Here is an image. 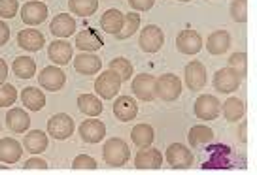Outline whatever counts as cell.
I'll list each match as a JSON object with an SVG mask.
<instances>
[{
	"label": "cell",
	"instance_id": "4",
	"mask_svg": "<svg viewBox=\"0 0 257 175\" xmlns=\"http://www.w3.org/2000/svg\"><path fill=\"white\" fill-rule=\"evenodd\" d=\"M165 44V34L159 26L155 24H148L142 28L140 36H138V48L142 49L144 53H157Z\"/></svg>",
	"mask_w": 257,
	"mask_h": 175
},
{
	"label": "cell",
	"instance_id": "16",
	"mask_svg": "<svg viewBox=\"0 0 257 175\" xmlns=\"http://www.w3.org/2000/svg\"><path fill=\"white\" fill-rule=\"evenodd\" d=\"M161 166H163V154L159 149L144 147L135 156V168L138 170H159Z\"/></svg>",
	"mask_w": 257,
	"mask_h": 175
},
{
	"label": "cell",
	"instance_id": "23",
	"mask_svg": "<svg viewBox=\"0 0 257 175\" xmlns=\"http://www.w3.org/2000/svg\"><path fill=\"white\" fill-rule=\"evenodd\" d=\"M49 138L46 136V132L42 130H31L29 134L23 138V147L32 154H40L48 149Z\"/></svg>",
	"mask_w": 257,
	"mask_h": 175
},
{
	"label": "cell",
	"instance_id": "20",
	"mask_svg": "<svg viewBox=\"0 0 257 175\" xmlns=\"http://www.w3.org/2000/svg\"><path fill=\"white\" fill-rule=\"evenodd\" d=\"M100 68H102V60L91 53H81L74 60V70L81 76H95L100 72Z\"/></svg>",
	"mask_w": 257,
	"mask_h": 175
},
{
	"label": "cell",
	"instance_id": "5",
	"mask_svg": "<svg viewBox=\"0 0 257 175\" xmlns=\"http://www.w3.org/2000/svg\"><path fill=\"white\" fill-rule=\"evenodd\" d=\"M121 83L117 74H113L112 70H106L104 74H100L95 81V92L102 96L104 100H112L117 96V92L121 90Z\"/></svg>",
	"mask_w": 257,
	"mask_h": 175
},
{
	"label": "cell",
	"instance_id": "47",
	"mask_svg": "<svg viewBox=\"0 0 257 175\" xmlns=\"http://www.w3.org/2000/svg\"><path fill=\"white\" fill-rule=\"evenodd\" d=\"M180 2H191V0H180Z\"/></svg>",
	"mask_w": 257,
	"mask_h": 175
},
{
	"label": "cell",
	"instance_id": "24",
	"mask_svg": "<svg viewBox=\"0 0 257 175\" xmlns=\"http://www.w3.org/2000/svg\"><path fill=\"white\" fill-rule=\"evenodd\" d=\"M100 26H102L104 32L115 36L125 26V16L121 14L119 10H108V12H104V16L100 17Z\"/></svg>",
	"mask_w": 257,
	"mask_h": 175
},
{
	"label": "cell",
	"instance_id": "26",
	"mask_svg": "<svg viewBox=\"0 0 257 175\" xmlns=\"http://www.w3.org/2000/svg\"><path fill=\"white\" fill-rule=\"evenodd\" d=\"M21 154H23V149H21V145L17 144L16 140H12V138L0 140V162L16 164L17 160L21 158Z\"/></svg>",
	"mask_w": 257,
	"mask_h": 175
},
{
	"label": "cell",
	"instance_id": "33",
	"mask_svg": "<svg viewBox=\"0 0 257 175\" xmlns=\"http://www.w3.org/2000/svg\"><path fill=\"white\" fill-rule=\"evenodd\" d=\"M68 10L76 17H91L98 10V0H68Z\"/></svg>",
	"mask_w": 257,
	"mask_h": 175
},
{
	"label": "cell",
	"instance_id": "39",
	"mask_svg": "<svg viewBox=\"0 0 257 175\" xmlns=\"http://www.w3.org/2000/svg\"><path fill=\"white\" fill-rule=\"evenodd\" d=\"M17 100V90L16 87H12L8 83L0 85V108H10L14 106Z\"/></svg>",
	"mask_w": 257,
	"mask_h": 175
},
{
	"label": "cell",
	"instance_id": "37",
	"mask_svg": "<svg viewBox=\"0 0 257 175\" xmlns=\"http://www.w3.org/2000/svg\"><path fill=\"white\" fill-rule=\"evenodd\" d=\"M229 68H233L234 72L244 80L246 74H248V55H246L244 51H240V53H233V55L229 56Z\"/></svg>",
	"mask_w": 257,
	"mask_h": 175
},
{
	"label": "cell",
	"instance_id": "29",
	"mask_svg": "<svg viewBox=\"0 0 257 175\" xmlns=\"http://www.w3.org/2000/svg\"><path fill=\"white\" fill-rule=\"evenodd\" d=\"M131 140L140 149L150 147L153 144V140H155V130L150 124H137V126L131 130Z\"/></svg>",
	"mask_w": 257,
	"mask_h": 175
},
{
	"label": "cell",
	"instance_id": "44",
	"mask_svg": "<svg viewBox=\"0 0 257 175\" xmlns=\"http://www.w3.org/2000/svg\"><path fill=\"white\" fill-rule=\"evenodd\" d=\"M8 40H10V28H8V24L0 21V48H2V46H4V44H6Z\"/></svg>",
	"mask_w": 257,
	"mask_h": 175
},
{
	"label": "cell",
	"instance_id": "3",
	"mask_svg": "<svg viewBox=\"0 0 257 175\" xmlns=\"http://www.w3.org/2000/svg\"><path fill=\"white\" fill-rule=\"evenodd\" d=\"M76 124H74L72 117H68L66 113H57L48 120V134L49 138H55L59 142L68 140L74 134Z\"/></svg>",
	"mask_w": 257,
	"mask_h": 175
},
{
	"label": "cell",
	"instance_id": "6",
	"mask_svg": "<svg viewBox=\"0 0 257 175\" xmlns=\"http://www.w3.org/2000/svg\"><path fill=\"white\" fill-rule=\"evenodd\" d=\"M193 112L201 120H214L221 113V104H219L216 96L202 94L195 100V110Z\"/></svg>",
	"mask_w": 257,
	"mask_h": 175
},
{
	"label": "cell",
	"instance_id": "13",
	"mask_svg": "<svg viewBox=\"0 0 257 175\" xmlns=\"http://www.w3.org/2000/svg\"><path fill=\"white\" fill-rule=\"evenodd\" d=\"M185 85L191 88V90H201L204 85H206V68H204V64L202 62H197V60H193L185 66Z\"/></svg>",
	"mask_w": 257,
	"mask_h": 175
},
{
	"label": "cell",
	"instance_id": "40",
	"mask_svg": "<svg viewBox=\"0 0 257 175\" xmlns=\"http://www.w3.org/2000/svg\"><path fill=\"white\" fill-rule=\"evenodd\" d=\"M19 10V0H0V17L12 19Z\"/></svg>",
	"mask_w": 257,
	"mask_h": 175
},
{
	"label": "cell",
	"instance_id": "36",
	"mask_svg": "<svg viewBox=\"0 0 257 175\" xmlns=\"http://www.w3.org/2000/svg\"><path fill=\"white\" fill-rule=\"evenodd\" d=\"M138 26H140V16L133 12V14L125 16V26H123V30L119 34H115V38L117 40H127V38H131L138 30Z\"/></svg>",
	"mask_w": 257,
	"mask_h": 175
},
{
	"label": "cell",
	"instance_id": "18",
	"mask_svg": "<svg viewBox=\"0 0 257 175\" xmlns=\"http://www.w3.org/2000/svg\"><path fill=\"white\" fill-rule=\"evenodd\" d=\"M48 17V6L44 2H27L21 10V19L25 24H42Z\"/></svg>",
	"mask_w": 257,
	"mask_h": 175
},
{
	"label": "cell",
	"instance_id": "8",
	"mask_svg": "<svg viewBox=\"0 0 257 175\" xmlns=\"http://www.w3.org/2000/svg\"><path fill=\"white\" fill-rule=\"evenodd\" d=\"M38 83H40L42 88H46L48 92H55V90H61L66 83V74L59 68V66H48L44 68L38 76Z\"/></svg>",
	"mask_w": 257,
	"mask_h": 175
},
{
	"label": "cell",
	"instance_id": "7",
	"mask_svg": "<svg viewBox=\"0 0 257 175\" xmlns=\"http://www.w3.org/2000/svg\"><path fill=\"white\" fill-rule=\"evenodd\" d=\"M240 83L242 78L234 72L233 68H221L214 76V88H216L217 92H223V94L234 92L236 88L240 87Z\"/></svg>",
	"mask_w": 257,
	"mask_h": 175
},
{
	"label": "cell",
	"instance_id": "28",
	"mask_svg": "<svg viewBox=\"0 0 257 175\" xmlns=\"http://www.w3.org/2000/svg\"><path fill=\"white\" fill-rule=\"evenodd\" d=\"M21 102L27 110L31 112H40L42 108L46 106V94L42 92L40 88H34V87H27L23 88L21 92Z\"/></svg>",
	"mask_w": 257,
	"mask_h": 175
},
{
	"label": "cell",
	"instance_id": "11",
	"mask_svg": "<svg viewBox=\"0 0 257 175\" xmlns=\"http://www.w3.org/2000/svg\"><path fill=\"white\" fill-rule=\"evenodd\" d=\"M131 87L135 96L142 102H152L155 98V78H152L150 74H138Z\"/></svg>",
	"mask_w": 257,
	"mask_h": 175
},
{
	"label": "cell",
	"instance_id": "27",
	"mask_svg": "<svg viewBox=\"0 0 257 175\" xmlns=\"http://www.w3.org/2000/svg\"><path fill=\"white\" fill-rule=\"evenodd\" d=\"M221 112H223V117L227 120L236 122V120L244 119V115H246V106H244V102H242L240 98L231 96V98H227L225 104L221 106Z\"/></svg>",
	"mask_w": 257,
	"mask_h": 175
},
{
	"label": "cell",
	"instance_id": "45",
	"mask_svg": "<svg viewBox=\"0 0 257 175\" xmlns=\"http://www.w3.org/2000/svg\"><path fill=\"white\" fill-rule=\"evenodd\" d=\"M6 78H8V66H6V62L0 58V85L6 81Z\"/></svg>",
	"mask_w": 257,
	"mask_h": 175
},
{
	"label": "cell",
	"instance_id": "42",
	"mask_svg": "<svg viewBox=\"0 0 257 175\" xmlns=\"http://www.w3.org/2000/svg\"><path fill=\"white\" fill-rule=\"evenodd\" d=\"M128 4H131V8L137 10V12H148V10L153 8L155 0H128Z\"/></svg>",
	"mask_w": 257,
	"mask_h": 175
},
{
	"label": "cell",
	"instance_id": "38",
	"mask_svg": "<svg viewBox=\"0 0 257 175\" xmlns=\"http://www.w3.org/2000/svg\"><path fill=\"white\" fill-rule=\"evenodd\" d=\"M229 12L236 23H246L248 21V0H233Z\"/></svg>",
	"mask_w": 257,
	"mask_h": 175
},
{
	"label": "cell",
	"instance_id": "12",
	"mask_svg": "<svg viewBox=\"0 0 257 175\" xmlns=\"http://www.w3.org/2000/svg\"><path fill=\"white\" fill-rule=\"evenodd\" d=\"M176 48L184 55H197L202 49V38L199 32L195 30H184L178 34Z\"/></svg>",
	"mask_w": 257,
	"mask_h": 175
},
{
	"label": "cell",
	"instance_id": "21",
	"mask_svg": "<svg viewBox=\"0 0 257 175\" xmlns=\"http://www.w3.org/2000/svg\"><path fill=\"white\" fill-rule=\"evenodd\" d=\"M229 48H231V36L225 30L212 32L206 40V49L210 55H223L229 51Z\"/></svg>",
	"mask_w": 257,
	"mask_h": 175
},
{
	"label": "cell",
	"instance_id": "14",
	"mask_svg": "<svg viewBox=\"0 0 257 175\" xmlns=\"http://www.w3.org/2000/svg\"><path fill=\"white\" fill-rule=\"evenodd\" d=\"M72 55H74V48L68 44V42L55 40L49 44L48 56L55 66H64V64H68L70 60H72Z\"/></svg>",
	"mask_w": 257,
	"mask_h": 175
},
{
	"label": "cell",
	"instance_id": "41",
	"mask_svg": "<svg viewBox=\"0 0 257 175\" xmlns=\"http://www.w3.org/2000/svg\"><path fill=\"white\" fill-rule=\"evenodd\" d=\"M72 168L74 170H96L98 164H96V160L93 158V156H89V154H80V156L74 158Z\"/></svg>",
	"mask_w": 257,
	"mask_h": 175
},
{
	"label": "cell",
	"instance_id": "43",
	"mask_svg": "<svg viewBox=\"0 0 257 175\" xmlns=\"http://www.w3.org/2000/svg\"><path fill=\"white\" fill-rule=\"evenodd\" d=\"M25 170H46L48 168V162L44 158H38V156H32L25 162Z\"/></svg>",
	"mask_w": 257,
	"mask_h": 175
},
{
	"label": "cell",
	"instance_id": "17",
	"mask_svg": "<svg viewBox=\"0 0 257 175\" xmlns=\"http://www.w3.org/2000/svg\"><path fill=\"white\" fill-rule=\"evenodd\" d=\"M17 46L25 51H31V53H36L40 51L44 46H46V38L44 34L34 28H25L17 34Z\"/></svg>",
	"mask_w": 257,
	"mask_h": 175
},
{
	"label": "cell",
	"instance_id": "34",
	"mask_svg": "<svg viewBox=\"0 0 257 175\" xmlns=\"http://www.w3.org/2000/svg\"><path fill=\"white\" fill-rule=\"evenodd\" d=\"M221 151V145H216L214 149H208V154H210V162L208 164H204V168H216V170H223V168L229 166V154H231V149L229 147H225L223 149V154H219Z\"/></svg>",
	"mask_w": 257,
	"mask_h": 175
},
{
	"label": "cell",
	"instance_id": "10",
	"mask_svg": "<svg viewBox=\"0 0 257 175\" xmlns=\"http://www.w3.org/2000/svg\"><path fill=\"white\" fill-rule=\"evenodd\" d=\"M80 138L85 144H98L106 138V124L102 120L89 117L80 124Z\"/></svg>",
	"mask_w": 257,
	"mask_h": 175
},
{
	"label": "cell",
	"instance_id": "9",
	"mask_svg": "<svg viewBox=\"0 0 257 175\" xmlns=\"http://www.w3.org/2000/svg\"><path fill=\"white\" fill-rule=\"evenodd\" d=\"M167 162L174 170H187V168L193 166V152L184 147L182 144H172L167 147Z\"/></svg>",
	"mask_w": 257,
	"mask_h": 175
},
{
	"label": "cell",
	"instance_id": "15",
	"mask_svg": "<svg viewBox=\"0 0 257 175\" xmlns=\"http://www.w3.org/2000/svg\"><path fill=\"white\" fill-rule=\"evenodd\" d=\"M49 30L57 38H70L76 34V19L70 17L68 14H59L51 19Z\"/></svg>",
	"mask_w": 257,
	"mask_h": 175
},
{
	"label": "cell",
	"instance_id": "22",
	"mask_svg": "<svg viewBox=\"0 0 257 175\" xmlns=\"http://www.w3.org/2000/svg\"><path fill=\"white\" fill-rule=\"evenodd\" d=\"M100 48H102V38L93 28H85L76 36V49H80V51L93 53V51H98Z\"/></svg>",
	"mask_w": 257,
	"mask_h": 175
},
{
	"label": "cell",
	"instance_id": "2",
	"mask_svg": "<svg viewBox=\"0 0 257 175\" xmlns=\"http://www.w3.org/2000/svg\"><path fill=\"white\" fill-rule=\"evenodd\" d=\"M182 94V81L174 74H163L155 80V98L174 102Z\"/></svg>",
	"mask_w": 257,
	"mask_h": 175
},
{
	"label": "cell",
	"instance_id": "25",
	"mask_svg": "<svg viewBox=\"0 0 257 175\" xmlns=\"http://www.w3.org/2000/svg\"><path fill=\"white\" fill-rule=\"evenodd\" d=\"M6 122H8V128L16 134H23L29 130L31 126V117L27 115V112L19 110V108H14L6 113Z\"/></svg>",
	"mask_w": 257,
	"mask_h": 175
},
{
	"label": "cell",
	"instance_id": "48",
	"mask_svg": "<svg viewBox=\"0 0 257 175\" xmlns=\"http://www.w3.org/2000/svg\"><path fill=\"white\" fill-rule=\"evenodd\" d=\"M0 130H2V126H0Z\"/></svg>",
	"mask_w": 257,
	"mask_h": 175
},
{
	"label": "cell",
	"instance_id": "30",
	"mask_svg": "<svg viewBox=\"0 0 257 175\" xmlns=\"http://www.w3.org/2000/svg\"><path fill=\"white\" fill-rule=\"evenodd\" d=\"M187 142H189V145H191L193 149H197V147H202V145L206 144H212L214 142V132H212V128L204 126V124L193 126L189 130Z\"/></svg>",
	"mask_w": 257,
	"mask_h": 175
},
{
	"label": "cell",
	"instance_id": "32",
	"mask_svg": "<svg viewBox=\"0 0 257 175\" xmlns=\"http://www.w3.org/2000/svg\"><path fill=\"white\" fill-rule=\"evenodd\" d=\"M78 108H80V112L83 115H87V117H98L100 113L104 112V108H102V102L93 94H81L78 98Z\"/></svg>",
	"mask_w": 257,
	"mask_h": 175
},
{
	"label": "cell",
	"instance_id": "35",
	"mask_svg": "<svg viewBox=\"0 0 257 175\" xmlns=\"http://www.w3.org/2000/svg\"><path fill=\"white\" fill-rule=\"evenodd\" d=\"M108 70H112L113 74H117L121 81H128L133 78V64L128 62L127 58H123V56L113 58L112 62H110V68H108Z\"/></svg>",
	"mask_w": 257,
	"mask_h": 175
},
{
	"label": "cell",
	"instance_id": "19",
	"mask_svg": "<svg viewBox=\"0 0 257 175\" xmlns=\"http://www.w3.org/2000/svg\"><path fill=\"white\" fill-rule=\"evenodd\" d=\"M113 115L119 120H123V122L137 119L138 115L137 100L133 96H121V98H117L115 104H113Z\"/></svg>",
	"mask_w": 257,
	"mask_h": 175
},
{
	"label": "cell",
	"instance_id": "1",
	"mask_svg": "<svg viewBox=\"0 0 257 175\" xmlns=\"http://www.w3.org/2000/svg\"><path fill=\"white\" fill-rule=\"evenodd\" d=\"M102 158L108 166L112 168H121L125 166L131 158V151H128V145L123 142V140H117V138H112L108 140L102 147Z\"/></svg>",
	"mask_w": 257,
	"mask_h": 175
},
{
	"label": "cell",
	"instance_id": "31",
	"mask_svg": "<svg viewBox=\"0 0 257 175\" xmlns=\"http://www.w3.org/2000/svg\"><path fill=\"white\" fill-rule=\"evenodd\" d=\"M12 70H14L16 78H19V80H31L36 74V62L32 60L31 56H17L14 64H12Z\"/></svg>",
	"mask_w": 257,
	"mask_h": 175
},
{
	"label": "cell",
	"instance_id": "46",
	"mask_svg": "<svg viewBox=\"0 0 257 175\" xmlns=\"http://www.w3.org/2000/svg\"><path fill=\"white\" fill-rule=\"evenodd\" d=\"M246 128H248V124L244 122V124L240 126V142L242 144H246V142H248V138H246Z\"/></svg>",
	"mask_w": 257,
	"mask_h": 175
}]
</instances>
